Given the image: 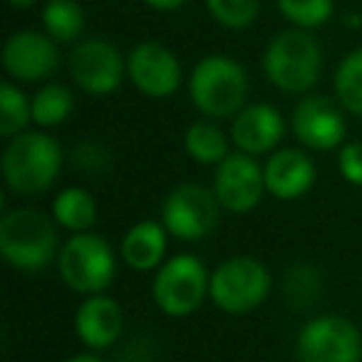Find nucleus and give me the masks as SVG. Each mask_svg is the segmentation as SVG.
<instances>
[{
  "mask_svg": "<svg viewBox=\"0 0 362 362\" xmlns=\"http://www.w3.org/2000/svg\"><path fill=\"white\" fill-rule=\"evenodd\" d=\"M124 315L117 300L107 296H90L75 313V332L92 350H107L122 335Z\"/></svg>",
  "mask_w": 362,
  "mask_h": 362,
  "instance_id": "nucleus-17",
  "label": "nucleus"
},
{
  "mask_svg": "<svg viewBox=\"0 0 362 362\" xmlns=\"http://www.w3.org/2000/svg\"><path fill=\"white\" fill-rule=\"evenodd\" d=\"M141 3L154 8V11H159V13H171V11H179L187 0H141Z\"/></svg>",
  "mask_w": 362,
  "mask_h": 362,
  "instance_id": "nucleus-30",
  "label": "nucleus"
},
{
  "mask_svg": "<svg viewBox=\"0 0 362 362\" xmlns=\"http://www.w3.org/2000/svg\"><path fill=\"white\" fill-rule=\"evenodd\" d=\"M33 122V100L13 82L0 85V136L13 139Z\"/></svg>",
  "mask_w": 362,
  "mask_h": 362,
  "instance_id": "nucleus-23",
  "label": "nucleus"
},
{
  "mask_svg": "<svg viewBox=\"0 0 362 362\" xmlns=\"http://www.w3.org/2000/svg\"><path fill=\"white\" fill-rule=\"evenodd\" d=\"M214 194L221 209L231 214H248L261 204L266 194L263 166L248 154H228L214 174Z\"/></svg>",
  "mask_w": 362,
  "mask_h": 362,
  "instance_id": "nucleus-11",
  "label": "nucleus"
},
{
  "mask_svg": "<svg viewBox=\"0 0 362 362\" xmlns=\"http://www.w3.org/2000/svg\"><path fill=\"white\" fill-rule=\"evenodd\" d=\"M335 95L350 115L362 117V47L347 52L337 65Z\"/></svg>",
  "mask_w": 362,
  "mask_h": 362,
  "instance_id": "nucleus-24",
  "label": "nucleus"
},
{
  "mask_svg": "<svg viewBox=\"0 0 362 362\" xmlns=\"http://www.w3.org/2000/svg\"><path fill=\"white\" fill-rule=\"evenodd\" d=\"M75 112V97L65 85H42L33 97V122L40 129H50V127H60L70 119Z\"/></svg>",
  "mask_w": 362,
  "mask_h": 362,
  "instance_id": "nucleus-21",
  "label": "nucleus"
},
{
  "mask_svg": "<svg viewBox=\"0 0 362 362\" xmlns=\"http://www.w3.org/2000/svg\"><path fill=\"white\" fill-rule=\"evenodd\" d=\"M65 362H105L102 357H97V355H75V357H70V360H65Z\"/></svg>",
  "mask_w": 362,
  "mask_h": 362,
  "instance_id": "nucleus-32",
  "label": "nucleus"
},
{
  "mask_svg": "<svg viewBox=\"0 0 362 362\" xmlns=\"http://www.w3.org/2000/svg\"><path fill=\"white\" fill-rule=\"evenodd\" d=\"M42 28L55 42H75L85 30V11L75 0H47L42 8Z\"/></svg>",
  "mask_w": 362,
  "mask_h": 362,
  "instance_id": "nucleus-22",
  "label": "nucleus"
},
{
  "mask_svg": "<svg viewBox=\"0 0 362 362\" xmlns=\"http://www.w3.org/2000/svg\"><path fill=\"white\" fill-rule=\"evenodd\" d=\"M3 70L18 82H42L57 70L60 52L47 33L18 30L3 45Z\"/></svg>",
  "mask_w": 362,
  "mask_h": 362,
  "instance_id": "nucleus-13",
  "label": "nucleus"
},
{
  "mask_svg": "<svg viewBox=\"0 0 362 362\" xmlns=\"http://www.w3.org/2000/svg\"><path fill=\"white\" fill-rule=\"evenodd\" d=\"M6 3H8L11 8H18V11H28V8L37 6L40 0H6Z\"/></svg>",
  "mask_w": 362,
  "mask_h": 362,
  "instance_id": "nucleus-31",
  "label": "nucleus"
},
{
  "mask_svg": "<svg viewBox=\"0 0 362 362\" xmlns=\"http://www.w3.org/2000/svg\"><path fill=\"white\" fill-rule=\"evenodd\" d=\"M278 11L288 23L298 30H313L322 28L335 13L332 0H276Z\"/></svg>",
  "mask_w": 362,
  "mask_h": 362,
  "instance_id": "nucleus-25",
  "label": "nucleus"
},
{
  "mask_svg": "<svg viewBox=\"0 0 362 362\" xmlns=\"http://www.w3.org/2000/svg\"><path fill=\"white\" fill-rule=\"evenodd\" d=\"M293 134L310 149L330 151L345 144L347 124L332 100L322 95H308L296 105L291 117Z\"/></svg>",
  "mask_w": 362,
  "mask_h": 362,
  "instance_id": "nucleus-14",
  "label": "nucleus"
},
{
  "mask_svg": "<svg viewBox=\"0 0 362 362\" xmlns=\"http://www.w3.org/2000/svg\"><path fill=\"white\" fill-rule=\"evenodd\" d=\"M263 72L281 92L305 95L320 80L322 50L308 30L291 28L268 42L263 52Z\"/></svg>",
  "mask_w": 362,
  "mask_h": 362,
  "instance_id": "nucleus-3",
  "label": "nucleus"
},
{
  "mask_svg": "<svg viewBox=\"0 0 362 362\" xmlns=\"http://www.w3.org/2000/svg\"><path fill=\"white\" fill-rule=\"evenodd\" d=\"M52 218L72 233H87L97 221V202L87 189H62L52 202Z\"/></svg>",
  "mask_w": 362,
  "mask_h": 362,
  "instance_id": "nucleus-19",
  "label": "nucleus"
},
{
  "mask_svg": "<svg viewBox=\"0 0 362 362\" xmlns=\"http://www.w3.org/2000/svg\"><path fill=\"white\" fill-rule=\"evenodd\" d=\"M283 134H286L283 115L273 105H266V102L243 107L233 117L231 141L241 154L248 156L273 154V151H278Z\"/></svg>",
  "mask_w": 362,
  "mask_h": 362,
  "instance_id": "nucleus-15",
  "label": "nucleus"
},
{
  "mask_svg": "<svg viewBox=\"0 0 362 362\" xmlns=\"http://www.w3.org/2000/svg\"><path fill=\"white\" fill-rule=\"evenodd\" d=\"M166 228L159 221H139L122 238V261L132 271H159L166 256Z\"/></svg>",
  "mask_w": 362,
  "mask_h": 362,
  "instance_id": "nucleus-18",
  "label": "nucleus"
},
{
  "mask_svg": "<svg viewBox=\"0 0 362 362\" xmlns=\"http://www.w3.org/2000/svg\"><path fill=\"white\" fill-rule=\"evenodd\" d=\"M296 355L298 362H362V335L347 317H313L298 335Z\"/></svg>",
  "mask_w": 362,
  "mask_h": 362,
  "instance_id": "nucleus-9",
  "label": "nucleus"
},
{
  "mask_svg": "<svg viewBox=\"0 0 362 362\" xmlns=\"http://www.w3.org/2000/svg\"><path fill=\"white\" fill-rule=\"evenodd\" d=\"M206 8L218 25L228 30H243L256 23L261 0H206Z\"/></svg>",
  "mask_w": 362,
  "mask_h": 362,
  "instance_id": "nucleus-26",
  "label": "nucleus"
},
{
  "mask_svg": "<svg viewBox=\"0 0 362 362\" xmlns=\"http://www.w3.org/2000/svg\"><path fill=\"white\" fill-rule=\"evenodd\" d=\"M192 105L211 119L236 117L246 107L248 75L228 55H206L189 77Z\"/></svg>",
  "mask_w": 362,
  "mask_h": 362,
  "instance_id": "nucleus-4",
  "label": "nucleus"
},
{
  "mask_svg": "<svg viewBox=\"0 0 362 362\" xmlns=\"http://www.w3.org/2000/svg\"><path fill=\"white\" fill-rule=\"evenodd\" d=\"M218 204L214 189L202 184H179L161 206L166 233L179 241H202L218 226Z\"/></svg>",
  "mask_w": 362,
  "mask_h": 362,
  "instance_id": "nucleus-8",
  "label": "nucleus"
},
{
  "mask_svg": "<svg viewBox=\"0 0 362 362\" xmlns=\"http://www.w3.org/2000/svg\"><path fill=\"white\" fill-rule=\"evenodd\" d=\"M271 293V273L251 256H233L211 273L209 298L231 315H243L261 305Z\"/></svg>",
  "mask_w": 362,
  "mask_h": 362,
  "instance_id": "nucleus-7",
  "label": "nucleus"
},
{
  "mask_svg": "<svg viewBox=\"0 0 362 362\" xmlns=\"http://www.w3.org/2000/svg\"><path fill=\"white\" fill-rule=\"evenodd\" d=\"M57 223L37 209H11L0 218V253L16 271L37 273L57 253Z\"/></svg>",
  "mask_w": 362,
  "mask_h": 362,
  "instance_id": "nucleus-2",
  "label": "nucleus"
},
{
  "mask_svg": "<svg viewBox=\"0 0 362 362\" xmlns=\"http://www.w3.org/2000/svg\"><path fill=\"white\" fill-rule=\"evenodd\" d=\"M60 278L67 288L82 296H102L117 276V258L107 238L100 233H75L60 248L57 256Z\"/></svg>",
  "mask_w": 362,
  "mask_h": 362,
  "instance_id": "nucleus-5",
  "label": "nucleus"
},
{
  "mask_svg": "<svg viewBox=\"0 0 362 362\" xmlns=\"http://www.w3.org/2000/svg\"><path fill=\"white\" fill-rule=\"evenodd\" d=\"M209 286H211V276L206 266L192 253H179L164 261V266L156 271L151 283V298L166 315L187 317L206 300Z\"/></svg>",
  "mask_w": 362,
  "mask_h": 362,
  "instance_id": "nucleus-6",
  "label": "nucleus"
},
{
  "mask_svg": "<svg viewBox=\"0 0 362 362\" xmlns=\"http://www.w3.org/2000/svg\"><path fill=\"white\" fill-rule=\"evenodd\" d=\"M184 149L197 164L204 166H218L226 159L228 151V136L221 132V127L209 119L194 122L184 134Z\"/></svg>",
  "mask_w": 362,
  "mask_h": 362,
  "instance_id": "nucleus-20",
  "label": "nucleus"
},
{
  "mask_svg": "<svg viewBox=\"0 0 362 362\" xmlns=\"http://www.w3.org/2000/svg\"><path fill=\"white\" fill-rule=\"evenodd\" d=\"M0 169L6 187L18 197H37L57 181L62 169V149L45 132H23L8 139Z\"/></svg>",
  "mask_w": 362,
  "mask_h": 362,
  "instance_id": "nucleus-1",
  "label": "nucleus"
},
{
  "mask_svg": "<svg viewBox=\"0 0 362 362\" xmlns=\"http://www.w3.org/2000/svg\"><path fill=\"white\" fill-rule=\"evenodd\" d=\"M72 164H75L77 169L87 171V174H105L112 166V151L107 149L105 144H100V141L87 139L75 146V151H72Z\"/></svg>",
  "mask_w": 362,
  "mask_h": 362,
  "instance_id": "nucleus-28",
  "label": "nucleus"
},
{
  "mask_svg": "<svg viewBox=\"0 0 362 362\" xmlns=\"http://www.w3.org/2000/svg\"><path fill=\"white\" fill-rule=\"evenodd\" d=\"M127 77L151 100H166L181 87L179 57L159 42H139L127 55Z\"/></svg>",
  "mask_w": 362,
  "mask_h": 362,
  "instance_id": "nucleus-12",
  "label": "nucleus"
},
{
  "mask_svg": "<svg viewBox=\"0 0 362 362\" xmlns=\"http://www.w3.org/2000/svg\"><path fill=\"white\" fill-rule=\"evenodd\" d=\"M70 77L82 92L105 97L119 90L127 75V60L115 45L105 37H87L80 40L67 60Z\"/></svg>",
  "mask_w": 362,
  "mask_h": 362,
  "instance_id": "nucleus-10",
  "label": "nucleus"
},
{
  "mask_svg": "<svg viewBox=\"0 0 362 362\" xmlns=\"http://www.w3.org/2000/svg\"><path fill=\"white\" fill-rule=\"evenodd\" d=\"M317 291H320V278H317V273L310 266H296L288 271L286 296L293 305L305 308L317 296Z\"/></svg>",
  "mask_w": 362,
  "mask_h": 362,
  "instance_id": "nucleus-27",
  "label": "nucleus"
},
{
  "mask_svg": "<svg viewBox=\"0 0 362 362\" xmlns=\"http://www.w3.org/2000/svg\"><path fill=\"white\" fill-rule=\"evenodd\" d=\"M337 169L340 176L352 184V187H362V141H347L337 151Z\"/></svg>",
  "mask_w": 362,
  "mask_h": 362,
  "instance_id": "nucleus-29",
  "label": "nucleus"
},
{
  "mask_svg": "<svg viewBox=\"0 0 362 362\" xmlns=\"http://www.w3.org/2000/svg\"><path fill=\"white\" fill-rule=\"evenodd\" d=\"M266 194L278 202H296L305 197L315 184V164L300 149H278L263 166Z\"/></svg>",
  "mask_w": 362,
  "mask_h": 362,
  "instance_id": "nucleus-16",
  "label": "nucleus"
}]
</instances>
